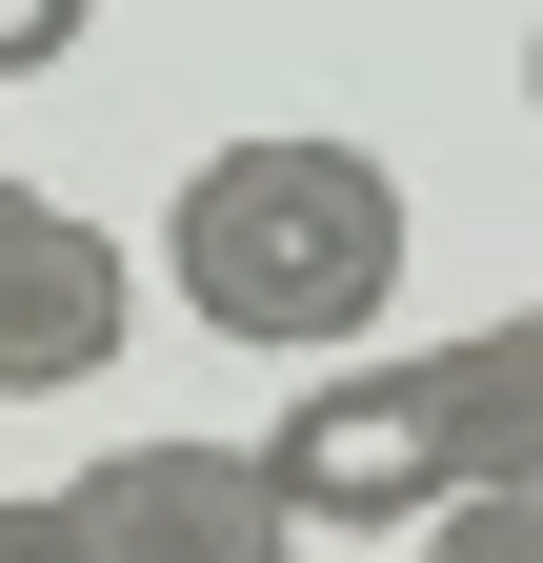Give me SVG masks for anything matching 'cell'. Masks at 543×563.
I'll return each mask as SVG.
<instances>
[{
	"label": "cell",
	"mask_w": 543,
	"mask_h": 563,
	"mask_svg": "<svg viewBox=\"0 0 543 563\" xmlns=\"http://www.w3.org/2000/svg\"><path fill=\"white\" fill-rule=\"evenodd\" d=\"M162 282H181L201 342L322 363V342H363L402 302V181L363 141H322V121H262V141H222V162L162 201Z\"/></svg>",
	"instance_id": "6da1fadb"
},
{
	"label": "cell",
	"mask_w": 543,
	"mask_h": 563,
	"mask_svg": "<svg viewBox=\"0 0 543 563\" xmlns=\"http://www.w3.org/2000/svg\"><path fill=\"white\" fill-rule=\"evenodd\" d=\"M402 563H543V483H443L402 523Z\"/></svg>",
	"instance_id": "8992f818"
},
{
	"label": "cell",
	"mask_w": 543,
	"mask_h": 563,
	"mask_svg": "<svg viewBox=\"0 0 543 563\" xmlns=\"http://www.w3.org/2000/svg\"><path fill=\"white\" fill-rule=\"evenodd\" d=\"M81 21H101V0H0V81H60V60H81Z\"/></svg>",
	"instance_id": "52a82bcc"
},
{
	"label": "cell",
	"mask_w": 543,
	"mask_h": 563,
	"mask_svg": "<svg viewBox=\"0 0 543 563\" xmlns=\"http://www.w3.org/2000/svg\"><path fill=\"white\" fill-rule=\"evenodd\" d=\"M121 342H142V262H121L60 181L0 162V402H81Z\"/></svg>",
	"instance_id": "3957f363"
},
{
	"label": "cell",
	"mask_w": 543,
	"mask_h": 563,
	"mask_svg": "<svg viewBox=\"0 0 543 563\" xmlns=\"http://www.w3.org/2000/svg\"><path fill=\"white\" fill-rule=\"evenodd\" d=\"M523 121H543V21H523Z\"/></svg>",
	"instance_id": "ba28073f"
},
{
	"label": "cell",
	"mask_w": 543,
	"mask_h": 563,
	"mask_svg": "<svg viewBox=\"0 0 543 563\" xmlns=\"http://www.w3.org/2000/svg\"><path fill=\"white\" fill-rule=\"evenodd\" d=\"M443 402H463V483H543V302L443 342Z\"/></svg>",
	"instance_id": "5b68a950"
},
{
	"label": "cell",
	"mask_w": 543,
	"mask_h": 563,
	"mask_svg": "<svg viewBox=\"0 0 543 563\" xmlns=\"http://www.w3.org/2000/svg\"><path fill=\"white\" fill-rule=\"evenodd\" d=\"M60 543L81 563H282V483H262V443H101L81 483H41Z\"/></svg>",
	"instance_id": "277c9868"
},
{
	"label": "cell",
	"mask_w": 543,
	"mask_h": 563,
	"mask_svg": "<svg viewBox=\"0 0 543 563\" xmlns=\"http://www.w3.org/2000/svg\"><path fill=\"white\" fill-rule=\"evenodd\" d=\"M262 483H282V523H423L443 483H463V402H443V342H322L302 363V402L262 422Z\"/></svg>",
	"instance_id": "7a4b0ae2"
}]
</instances>
